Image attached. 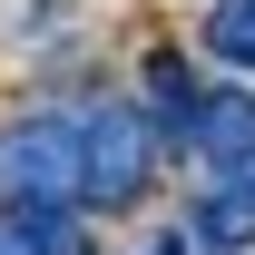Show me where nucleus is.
<instances>
[{
	"mask_svg": "<svg viewBox=\"0 0 255 255\" xmlns=\"http://www.w3.org/2000/svg\"><path fill=\"white\" fill-rule=\"evenodd\" d=\"M157 157H167V128L147 118L128 89L79 108V206H89V216H128V206H147Z\"/></svg>",
	"mask_w": 255,
	"mask_h": 255,
	"instance_id": "1",
	"label": "nucleus"
},
{
	"mask_svg": "<svg viewBox=\"0 0 255 255\" xmlns=\"http://www.w3.org/2000/svg\"><path fill=\"white\" fill-rule=\"evenodd\" d=\"M79 206V108H20L0 118V216Z\"/></svg>",
	"mask_w": 255,
	"mask_h": 255,
	"instance_id": "2",
	"label": "nucleus"
},
{
	"mask_svg": "<svg viewBox=\"0 0 255 255\" xmlns=\"http://www.w3.org/2000/svg\"><path fill=\"white\" fill-rule=\"evenodd\" d=\"M177 147L196 157V177H236L255 157V79H206V98H196Z\"/></svg>",
	"mask_w": 255,
	"mask_h": 255,
	"instance_id": "3",
	"label": "nucleus"
},
{
	"mask_svg": "<svg viewBox=\"0 0 255 255\" xmlns=\"http://www.w3.org/2000/svg\"><path fill=\"white\" fill-rule=\"evenodd\" d=\"M177 236H187L196 255H255V196L236 187V177H196Z\"/></svg>",
	"mask_w": 255,
	"mask_h": 255,
	"instance_id": "4",
	"label": "nucleus"
},
{
	"mask_svg": "<svg viewBox=\"0 0 255 255\" xmlns=\"http://www.w3.org/2000/svg\"><path fill=\"white\" fill-rule=\"evenodd\" d=\"M196 98H206V79L187 69V49H147L137 59V108L167 128V147L187 137V118H196Z\"/></svg>",
	"mask_w": 255,
	"mask_h": 255,
	"instance_id": "5",
	"label": "nucleus"
},
{
	"mask_svg": "<svg viewBox=\"0 0 255 255\" xmlns=\"http://www.w3.org/2000/svg\"><path fill=\"white\" fill-rule=\"evenodd\" d=\"M196 49L216 79H255V0H206L196 10Z\"/></svg>",
	"mask_w": 255,
	"mask_h": 255,
	"instance_id": "6",
	"label": "nucleus"
},
{
	"mask_svg": "<svg viewBox=\"0 0 255 255\" xmlns=\"http://www.w3.org/2000/svg\"><path fill=\"white\" fill-rule=\"evenodd\" d=\"M0 255H39V246H30V226H20V216H0Z\"/></svg>",
	"mask_w": 255,
	"mask_h": 255,
	"instance_id": "7",
	"label": "nucleus"
},
{
	"mask_svg": "<svg viewBox=\"0 0 255 255\" xmlns=\"http://www.w3.org/2000/svg\"><path fill=\"white\" fill-rule=\"evenodd\" d=\"M137 255H196V246H187V236H147Z\"/></svg>",
	"mask_w": 255,
	"mask_h": 255,
	"instance_id": "8",
	"label": "nucleus"
}]
</instances>
